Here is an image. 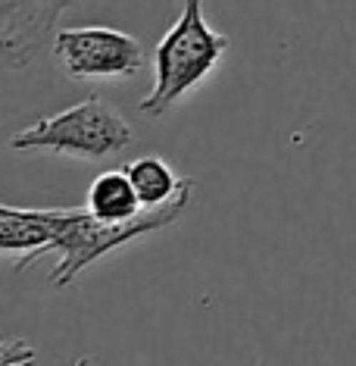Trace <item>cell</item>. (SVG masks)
I'll return each instance as SVG.
<instances>
[{
  "label": "cell",
  "mask_w": 356,
  "mask_h": 366,
  "mask_svg": "<svg viewBox=\"0 0 356 366\" xmlns=\"http://www.w3.org/2000/svg\"><path fill=\"white\" fill-rule=\"evenodd\" d=\"M38 354L26 338H4L0 341V366H35Z\"/></svg>",
  "instance_id": "9c48e42d"
},
{
  "label": "cell",
  "mask_w": 356,
  "mask_h": 366,
  "mask_svg": "<svg viewBox=\"0 0 356 366\" xmlns=\"http://www.w3.org/2000/svg\"><path fill=\"white\" fill-rule=\"evenodd\" d=\"M225 51L228 38L203 19V0H181V16L156 44V79L151 94L141 97V113L163 116L216 69Z\"/></svg>",
  "instance_id": "7a4b0ae2"
},
{
  "label": "cell",
  "mask_w": 356,
  "mask_h": 366,
  "mask_svg": "<svg viewBox=\"0 0 356 366\" xmlns=\"http://www.w3.org/2000/svg\"><path fill=\"white\" fill-rule=\"evenodd\" d=\"M54 56L69 79H131L144 66V51L131 35L106 26L60 29L54 35Z\"/></svg>",
  "instance_id": "277c9868"
},
{
  "label": "cell",
  "mask_w": 356,
  "mask_h": 366,
  "mask_svg": "<svg viewBox=\"0 0 356 366\" xmlns=\"http://www.w3.org/2000/svg\"><path fill=\"white\" fill-rule=\"evenodd\" d=\"M76 366H91V360H88V357H78V360H76Z\"/></svg>",
  "instance_id": "30bf717a"
},
{
  "label": "cell",
  "mask_w": 356,
  "mask_h": 366,
  "mask_svg": "<svg viewBox=\"0 0 356 366\" xmlns=\"http://www.w3.org/2000/svg\"><path fill=\"white\" fill-rule=\"evenodd\" d=\"M76 0H0V56L10 69H26L56 35V22Z\"/></svg>",
  "instance_id": "5b68a950"
},
{
  "label": "cell",
  "mask_w": 356,
  "mask_h": 366,
  "mask_svg": "<svg viewBox=\"0 0 356 366\" xmlns=\"http://www.w3.org/2000/svg\"><path fill=\"white\" fill-rule=\"evenodd\" d=\"M194 194V179L185 176L181 179L178 194L172 197L169 204L153 207V210H144L138 219L122 222V226H113V222H101L88 207H72V210H35L47 226L54 229L56 235V251L60 254V263L51 269V285L54 288H66L78 279L81 269H88L91 263H97L103 254L116 251L122 244H131L141 235H151L156 229H166L185 213V207L191 204Z\"/></svg>",
  "instance_id": "6da1fadb"
},
{
  "label": "cell",
  "mask_w": 356,
  "mask_h": 366,
  "mask_svg": "<svg viewBox=\"0 0 356 366\" xmlns=\"http://www.w3.org/2000/svg\"><path fill=\"white\" fill-rule=\"evenodd\" d=\"M56 251V235L31 207L0 204V254H22L16 269H29L44 254Z\"/></svg>",
  "instance_id": "8992f818"
},
{
  "label": "cell",
  "mask_w": 356,
  "mask_h": 366,
  "mask_svg": "<svg viewBox=\"0 0 356 366\" xmlns=\"http://www.w3.org/2000/svg\"><path fill=\"white\" fill-rule=\"evenodd\" d=\"M85 207L101 222H113V226L131 222L144 213V207H141V201H138V191H135V185H131L126 169L101 172V176L91 182Z\"/></svg>",
  "instance_id": "52a82bcc"
},
{
  "label": "cell",
  "mask_w": 356,
  "mask_h": 366,
  "mask_svg": "<svg viewBox=\"0 0 356 366\" xmlns=\"http://www.w3.org/2000/svg\"><path fill=\"white\" fill-rule=\"evenodd\" d=\"M126 172L138 191V201L144 210L169 204L172 197L178 194L181 179H185V176H176L172 166L166 163L163 157H138V160H131L126 166Z\"/></svg>",
  "instance_id": "ba28073f"
},
{
  "label": "cell",
  "mask_w": 356,
  "mask_h": 366,
  "mask_svg": "<svg viewBox=\"0 0 356 366\" xmlns=\"http://www.w3.org/2000/svg\"><path fill=\"white\" fill-rule=\"evenodd\" d=\"M128 144V119L103 97H85L60 113L19 129L10 138V147L19 154L47 151L60 157H76V160H106L113 154H122Z\"/></svg>",
  "instance_id": "3957f363"
}]
</instances>
